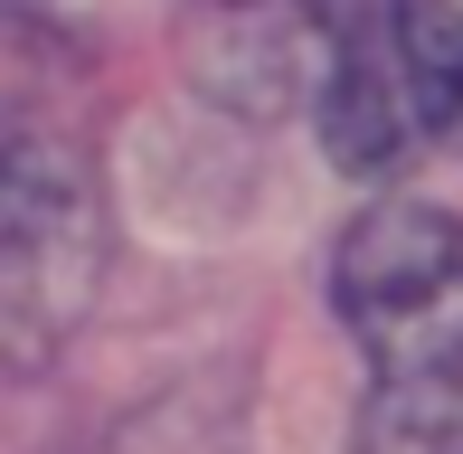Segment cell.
I'll list each match as a JSON object with an SVG mask.
<instances>
[{
	"mask_svg": "<svg viewBox=\"0 0 463 454\" xmlns=\"http://www.w3.org/2000/svg\"><path fill=\"white\" fill-rule=\"evenodd\" d=\"M331 303L369 360L350 454H463V218L369 209L331 256Z\"/></svg>",
	"mask_w": 463,
	"mask_h": 454,
	"instance_id": "1",
	"label": "cell"
},
{
	"mask_svg": "<svg viewBox=\"0 0 463 454\" xmlns=\"http://www.w3.org/2000/svg\"><path fill=\"white\" fill-rule=\"evenodd\" d=\"M322 142L341 171H407L416 152H463V19L445 0H378L350 19L322 76Z\"/></svg>",
	"mask_w": 463,
	"mask_h": 454,
	"instance_id": "2",
	"label": "cell"
},
{
	"mask_svg": "<svg viewBox=\"0 0 463 454\" xmlns=\"http://www.w3.org/2000/svg\"><path fill=\"white\" fill-rule=\"evenodd\" d=\"M86 284H95L86 171L57 161L38 133H19V152H10V341H19V360H38L57 341V322L86 313Z\"/></svg>",
	"mask_w": 463,
	"mask_h": 454,
	"instance_id": "3",
	"label": "cell"
}]
</instances>
